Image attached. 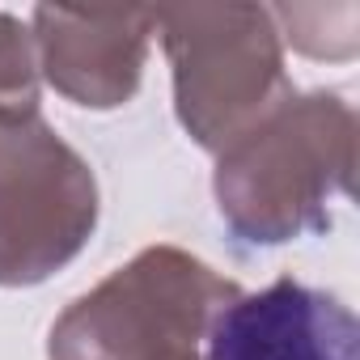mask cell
Returning <instances> with one entry per match:
<instances>
[{"label":"cell","mask_w":360,"mask_h":360,"mask_svg":"<svg viewBox=\"0 0 360 360\" xmlns=\"http://www.w3.org/2000/svg\"><path fill=\"white\" fill-rule=\"evenodd\" d=\"M94 225V178L34 115L0 119V280L64 263Z\"/></svg>","instance_id":"obj_4"},{"label":"cell","mask_w":360,"mask_h":360,"mask_svg":"<svg viewBox=\"0 0 360 360\" xmlns=\"http://www.w3.org/2000/svg\"><path fill=\"white\" fill-rule=\"evenodd\" d=\"M174 56L178 115L200 144L242 140V127L284 94L280 47L263 9H174L157 13Z\"/></svg>","instance_id":"obj_3"},{"label":"cell","mask_w":360,"mask_h":360,"mask_svg":"<svg viewBox=\"0 0 360 360\" xmlns=\"http://www.w3.org/2000/svg\"><path fill=\"white\" fill-rule=\"evenodd\" d=\"M153 13L39 9L47 77L85 106H115L131 94Z\"/></svg>","instance_id":"obj_6"},{"label":"cell","mask_w":360,"mask_h":360,"mask_svg":"<svg viewBox=\"0 0 360 360\" xmlns=\"http://www.w3.org/2000/svg\"><path fill=\"white\" fill-rule=\"evenodd\" d=\"M356 115L335 94L280 106L263 127L242 131L221 165V212L250 242H284L330 225V200L352 187Z\"/></svg>","instance_id":"obj_1"},{"label":"cell","mask_w":360,"mask_h":360,"mask_svg":"<svg viewBox=\"0 0 360 360\" xmlns=\"http://www.w3.org/2000/svg\"><path fill=\"white\" fill-rule=\"evenodd\" d=\"M238 288L178 250H144L51 330V360H200L208 322Z\"/></svg>","instance_id":"obj_2"},{"label":"cell","mask_w":360,"mask_h":360,"mask_svg":"<svg viewBox=\"0 0 360 360\" xmlns=\"http://www.w3.org/2000/svg\"><path fill=\"white\" fill-rule=\"evenodd\" d=\"M30 106H34V72L26 39L13 18L0 13V119L30 115Z\"/></svg>","instance_id":"obj_7"},{"label":"cell","mask_w":360,"mask_h":360,"mask_svg":"<svg viewBox=\"0 0 360 360\" xmlns=\"http://www.w3.org/2000/svg\"><path fill=\"white\" fill-rule=\"evenodd\" d=\"M204 360H360V326L343 301L284 276L217 309Z\"/></svg>","instance_id":"obj_5"}]
</instances>
